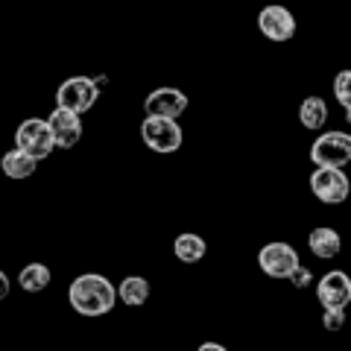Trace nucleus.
Masks as SVG:
<instances>
[{
    "label": "nucleus",
    "mask_w": 351,
    "mask_h": 351,
    "mask_svg": "<svg viewBox=\"0 0 351 351\" xmlns=\"http://www.w3.org/2000/svg\"><path fill=\"white\" fill-rule=\"evenodd\" d=\"M316 295H319V304L322 307H348L351 302V278L346 272H328V276L319 278L316 284Z\"/></svg>",
    "instance_id": "11"
},
{
    "label": "nucleus",
    "mask_w": 351,
    "mask_h": 351,
    "mask_svg": "<svg viewBox=\"0 0 351 351\" xmlns=\"http://www.w3.org/2000/svg\"><path fill=\"white\" fill-rule=\"evenodd\" d=\"M307 246H311V252L316 258L331 261V258L339 255V249H343V237H339V232H334V228L319 226L307 234Z\"/></svg>",
    "instance_id": "12"
},
{
    "label": "nucleus",
    "mask_w": 351,
    "mask_h": 351,
    "mask_svg": "<svg viewBox=\"0 0 351 351\" xmlns=\"http://www.w3.org/2000/svg\"><path fill=\"white\" fill-rule=\"evenodd\" d=\"M97 97H100V85L91 76H68L56 91V106L71 108L76 114H85L97 103Z\"/></svg>",
    "instance_id": "5"
},
{
    "label": "nucleus",
    "mask_w": 351,
    "mask_h": 351,
    "mask_svg": "<svg viewBox=\"0 0 351 351\" xmlns=\"http://www.w3.org/2000/svg\"><path fill=\"white\" fill-rule=\"evenodd\" d=\"M50 278L53 276H50L47 263H27L18 276V284H21V290H27V293H41L50 287Z\"/></svg>",
    "instance_id": "17"
},
{
    "label": "nucleus",
    "mask_w": 351,
    "mask_h": 351,
    "mask_svg": "<svg viewBox=\"0 0 351 351\" xmlns=\"http://www.w3.org/2000/svg\"><path fill=\"white\" fill-rule=\"evenodd\" d=\"M68 302L80 316H106L117 302V290L106 276L85 272L68 287Z\"/></svg>",
    "instance_id": "1"
},
{
    "label": "nucleus",
    "mask_w": 351,
    "mask_h": 351,
    "mask_svg": "<svg viewBox=\"0 0 351 351\" xmlns=\"http://www.w3.org/2000/svg\"><path fill=\"white\" fill-rule=\"evenodd\" d=\"M47 126L53 135V147H59V149H71L82 138V114L71 112V108L56 106L47 117Z\"/></svg>",
    "instance_id": "9"
},
{
    "label": "nucleus",
    "mask_w": 351,
    "mask_h": 351,
    "mask_svg": "<svg viewBox=\"0 0 351 351\" xmlns=\"http://www.w3.org/2000/svg\"><path fill=\"white\" fill-rule=\"evenodd\" d=\"M36 167H38V161L29 156V152H24V149H9L6 156H3V161H0V170H3V176H9V179H15V182H21V179H29L32 173H36Z\"/></svg>",
    "instance_id": "13"
},
{
    "label": "nucleus",
    "mask_w": 351,
    "mask_h": 351,
    "mask_svg": "<svg viewBox=\"0 0 351 351\" xmlns=\"http://www.w3.org/2000/svg\"><path fill=\"white\" fill-rule=\"evenodd\" d=\"M15 147L18 149H24L29 152L36 161H44L50 156L53 149V135H50V126H47V120H41V117H27L24 123H21L15 129Z\"/></svg>",
    "instance_id": "6"
},
{
    "label": "nucleus",
    "mask_w": 351,
    "mask_h": 351,
    "mask_svg": "<svg viewBox=\"0 0 351 351\" xmlns=\"http://www.w3.org/2000/svg\"><path fill=\"white\" fill-rule=\"evenodd\" d=\"M9 287H12V284H9V276H6L3 269H0V302H3L6 295H9Z\"/></svg>",
    "instance_id": "21"
},
{
    "label": "nucleus",
    "mask_w": 351,
    "mask_h": 351,
    "mask_svg": "<svg viewBox=\"0 0 351 351\" xmlns=\"http://www.w3.org/2000/svg\"><path fill=\"white\" fill-rule=\"evenodd\" d=\"M258 29H261V36L263 38H269V41H290L295 36V18L287 6H281V3H269V6H263L261 12H258Z\"/></svg>",
    "instance_id": "8"
},
{
    "label": "nucleus",
    "mask_w": 351,
    "mask_h": 351,
    "mask_svg": "<svg viewBox=\"0 0 351 351\" xmlns=\"http://www.w3.org/2000/svg\"><path fill=\"white\" fill-rule=\"evenodd\" d=\"M311 191L325 205H343L351 193V182L343 167H316L311 173Z\"/></svg>",
    "instance_id": "4"
},
{
    "label": "nucleus",
    "mask_w": 351,
    "mask_h": 351,
    "mask_svg": "<svg viewBox=\"0 0 351 351\" xmlns=\"http://www.w3.org/2000/svg\"><path fill=\"white\" fill-rule=\"evenodd\" d=\"M322 325L328 328V331H339V328L346 325V307H325Z\"/></svg>",
    "instance_id": "19"
},
{
    "label": "nucleus",
    "mask_w": 351,
    "mask_h": 351,
    "mask_svg": "<svg viewBox=\"0 0 351 351\" xmlns=\"http://www.w3.org/2000/svg\"><path fill=\"white\" fill-rule=\"evenodd\" d=\"M141 141L158 156H170L182 147V126L176 117H161V114H147L141 123Z\"/></svg>",
    "instance_id": "2"
},
{
    "label": "nucleus",
    "mask_w": 351,
    "mask_h": 351,
    "mask_svg": "<svg viewBox=\"0 0 351 351\" xmlns=\"http://www.w3.org/2000/svg\"><path fill=\"white\" fill-rule=\"evenodd\" d=\"M334 97L346 112V120H351V71H339L334 76Z\"/></svg>",
    "instance_id": "18"
},
{
    "label": "nucleus",
    "mask_w": 351,
    "mask_h": 351,
    "mask_svg": "<svg viewBox=\"0 0 351 351\" xmlns=\"http://www.w3.org/2000/svg\"><path fill=\"white\" fill-rule=\"evenodd\" d=\"M313 167H346L351 161V135L348 132H325L311 147Z\"/></svg>",
    "instance_id": "3"
},
{
    "label": "nucleus",
    "mask_w": 351,
    "mask_h": 351,
    "mask_svg": "<svg viewBox=\"0 0 351 351\" xmlns=\"http://www.w3.org/2000/svg\"><path fill=\"white\" fill-rule=\"evenodd\" d=\"M117 299L123 302L126 307H141V304H147V299H149V281L141 278V276L123 278V281H120V287H117Z\"/></svg>",
    "instance_id": "15"
},
{
    "label": "nucleus",
    "mask_w": 351,
    "mask_h": 351,
    "mask_svg": "<svg viewBox=\"0 0 351 351\" xmlns=\"http://www.w3.org/2000/svg\"><path fill=\"white\" fill-rule=\"evenodd\" d=\"M199 351H226V346H219V343H202Z\"/></svg>",
    "instance_id": "22"
},
{
    "label": "nucleus",
    "mask_w": 351,
    "mask_h": 351,
    "mask_svg": "<svg viewBox=\"0 0 351 351\" xmlns=\"http://www.w3.org/2000/svg\"><path fill=\"white\" fill-rule=\"evenodd\" d=\"M299 120L304 129H322L328 123V103L322 97H304L299 106Z\"/></svg>",
    "instance_id": "16"
},
{
    "label": "nucleus",
    "mask_w": 351,
    "mask_h": 351,
    "mask_svg": "<svg viewBox=\"0 0 351 351\" xmlns=\"http://www.w3.org/2000/svg\"><path fill=\"white\" fill-rule=\"evenodd\" d=\"M299 252H295L290 243H284V240H276V243H267L261 252H258V267L263 276L269 278H290V272L299 267Z\"/></svg>",
    "instance_id": "7"
},
{
    "label": "nucleus",
    "mask_w": 351,
    "mask_h": 351,
    "mask_svg": "<svg viewBox=\"0 0 351 351\" xmlns=\"http://www.w3.org/2000/svg\"><path fill=\"white\" fill-rule=\"evenodd\" d=\"M205 252H208V243H205L199 234L184 232V234H179V237L173 240V255L179 258L182 263H196V261H202Z\"/></svg>",
    "instance_id": "14"
},
{
    "label": "nucleus",
    "mask_w": 351,
    "mask_h": 351,
    "mask_svg": "<svg viewBox=\"0 0 351 351\" xmlns=\"http://www.w3.org/2000/svg\"><path fill=\"white\" fill-rule=\"evenodd\" d=\"M147 114H161V117H176L179 120L188 112V94L179 88H156L144 100Z\"/></svg>",
    "instance_id": "10"
},
{
    "label": "nucleus",
    "mask_w": 351,
    "mask_h": 351,
    "mask_svg": "<svg viewBox=\"0 0 351 351\" xmlns=\"http://www.w3.org/2000/svg\"><path fill=\"white\" fill-rule=\"evenodd\" d=\"M287 281H293V287H299V290H302V287H307V284L313 281V276H311V269H304L302 263H299V267L290 272V278H287Z\"/></svg>",
    "instance_id": "20"
}]
</instances>
